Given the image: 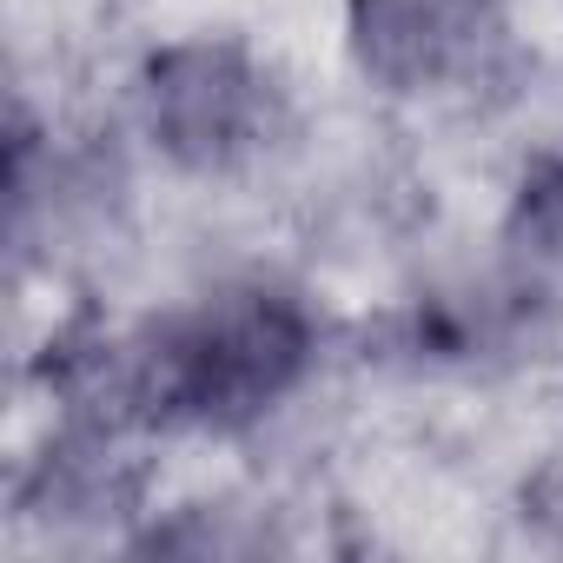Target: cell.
<instances>
[{"instance_id":"obj_1","label":"cell","mask_w":563,"mask_h":563,"mask_svg":"<svg viewBox=\"0 0 563 563\" xmlns=\"http://www.w3.org/2000/svg\"><path fill=\"white\" fill-rule=\"evenodd\" d=\"M319 332L299 299L232 286L173 319H159L126 358V398L153 424L232 431L265 418L306 372Z\"/></svg>"},{"instance_id":"obj_2","label":"cell","mask_w":563,"mask_h":563,"mask_svg":"<svg viewBox=\"0 0 563 563\" xmlns=\"http://www.w3.org/2000/svg\"><path fill=\"white\" fill-rule=\"evenodd\" d=\"M140 120L153 146L192 173L252 159L278 126V87L239 41H166L140 74Z\"/></svg>"},{"instance_id":"obj_3","label":"cell","mask_w":563,"mask_h":563,"mask_svg":"<svg viewBox=\"0 0 563 563\" xmlns=\"http://www.w3.org/2000/svg\"><path fill=\"white\" fill-rule=\"evenodd\" d=\"M477 0H352L358 60L391 87H431L477 47Z\"/></svg>"},{"instance_id":"obj_4","label":"cell","mask_w":563,"mask_h":563,"mask_svg":"<svg viewBox=\"0 0 563 563\" xmlns=\"http://www.w3.org/2000/svg\"><path fill=\"white\" fill-rule=\"evenodd\" d=\"M510 245L537 265H563V153L537 159L510 199Z\"/></svg>"}]
</instances>
